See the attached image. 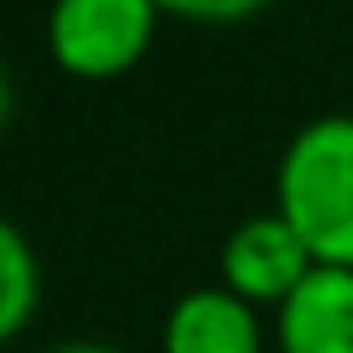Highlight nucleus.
<instances>
[{
    "label": "nucleus",
    "instance_id": "9",
    "mask_svg": "<svg viewBox=\"0 0 353 353\" xmlns=\"http://www.w3.org/2000/svg\"><path fill=\"white\" fill-rule=\"evenodd\" d=\"M47 353H120V348H110V343H57Z\"/></svg>",
    "mask_w": 353,
    "mask_h": 353
},
{
    "label": "nucleus",
    "instance_id": "2",
    "mask_svg": "<svg viewBox=\"0 0 353 353\" xmlns=\"http://www.w3.org/2000/svg\"><path fill=\"white\" fill-rule=\"evenodd\" d=\"M161 32L156 0H52L47 6V52L68 78L110 83L151 52Z\"/></svg>",
    "mask_w": 353,
    "mask_h": 353
},
{
    "label": "nucleus",
    "instance_id": "8",
    "mask_svg": "<svg viewBox=\"0 0 353 353\" xmlns=\"http://www.w3.org/2000/svg\"><path fill=\"white\" fill-rule=\"evenodd\" d=\"M11 104H16V88H11V73H6V63H0V130H6V120H11Z\"/></svg>",
    "mask_w": 353,
    "mask_h": 353
},
{
    "label": "nucleus",
    "instance_id": "6",
    "mask_svg": "<svg viewBox=\"0 0 353 353\" xmlns=\"http://www.w3.org/2000/svg\"><path fill=\"white\" fill-rule=\"evenodd\" d=\"M42 307V260L32 239L0 213V343L21 338Z\"/></svg>",
    "mask_w": 353,
    "mask_h": 353
},
{
    "label": "nucleus",
    "instance_id": "5",
    "mask_svg": "<svg viewBox=\"0 0 353 353\" xmlns=\"http://www.w3.org/2000/svg\"><path fill=\"white\" fill-rule=\"evenodd\" d=\"M281 353H353V270L317 265L276 307Z\"/></svg>",
    "mask_w": 353,
    "mask_h": 353
},
{
    "label": "nucleus",
    "instance_id": "3",
    "mask_svg": "<svg viewBox=\"0 0 353 353\" xmlns=\"http://www.w3.org/2000/svg\"><path fill=\"white\" fill-rule=\"evenodd\" d=\"M312 270H317L312 250L276 208L229 229V239L219 250V286H229L250 307H281Z\"/></svg>",
    "mask_w": 353,
    "mask_h": 353
},
{
    "label": "nucleus",
    "instance_id": "1",
    "mask_svg": "<svg viewBox=\"0 0 353 353\" xmlns=\"http://www.w3.org/2000/svg\"><path fill=\"white\" fill-rule=\"evenodd\" d=\"M276 213L317 265L353 270V114H317L276 161Z\"/></svg>",
    "mask_w": 353,
    "mask_h": 353
},
{
    "label": "nucleus",
    "instance_id": "7",
    "mask_svg": "<svg viewBox=\"0 0 353 353\" xmlns=\"http://www.w3.org/2000/svg\"><path fill=\"white\" fill-rule=\"evenodd\" d=\"M270 0H156L161 16H182V21H213V26H229V21H250L260 16Z\"/></svg>",
    "mask_w": 353,
    "mask_h": 353
},
{
    "label": "nucleus",
    "instance_id": "4",
    "mask_svg": "<svg viewBox=\"0 0 353 353\" xmlns=\"http://www.w3.org/2000/svg\"><path fill=\"white\" fill-rule=\"evenodd\" d=\"M161 353H265L260 307L229 286H192L161 322Z\"/></svg>",
    "mask_w": 353,
    "mask_h": 353
}]
</instances>
